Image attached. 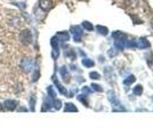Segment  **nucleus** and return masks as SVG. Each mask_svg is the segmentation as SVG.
<instances>
[{
	"instance_id": "1",
	"label": "nucleus",
	"mask_w": 153,
	"mask_h": 137,
	"mask_svg": "<svg viewBox=\"0 0 153 137\" xmlns=\"http://www.w3.org/2000/svg\"><path fill=\"white\" fill-rule=\"evenodd\" d=\"M19 40L24 45H30L32 42V33L30 30H24L19 33Z\"/></svg>"
},
{
	"instance_id": "4",
	"label": "nucleus",
	"mask_w": 153,
	"mask_h": 137,
	"mask_svg": "<svg viewBox=\"0 0 153 137\" xmlns=\"http://www.w3.org/2000/svg\"><path fill=\"white\" fill-rule=\"evenodd\" d=\"M0 110H1V106H0Z\"/></svg>"
},
{
	"instance_id": "2",
	"label": "nucleus",
	"mask_w": 153,
	"mask_h": 137,
	"mask_svg": "<svg viewBox=\"0 0 153 137\" xmlns=\"http://www.w3.org/2000/svg\"><path fill=\"white\" fill-rule=\"evenodd\" d=\"M53 5V2H51V0H39V6L41 9H44V10H47V9H49Z\"/></svg>"
},
{
	"instance_id": "3",
	"label": "nucleus",
	"mask_w": 153,
	"mask_h": 137,
	"mask_svg": "<svg viewBox=\"0 0 153 137\" xmlns=\"http://www.w3.org/2000/svg\"><path fill=\"white\" fill-rule=\"evenodd\" d=\"M14 104H16V102H15V101H7L6 103H5L6 107L7 109H9V110H13L14 107L16 106V105H14Z\"/></svg>"
}]
</instances>
